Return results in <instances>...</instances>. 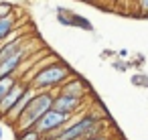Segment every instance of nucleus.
Returning a JSON list of instances; mask_svg holds the SVG:
<instances>
[{"instance_id":"nucleus-19","label":"nucleus","mask_w":148,"mask_h":140,"mask_svg":"<svg viewBox=\"0 0 148 140\" xmlns=\"http://www.w3.org/2000/svg\"><path fill=\"white\" fill-rule=\"evenodd\" d=\"M101 57H114V51H110V49H106V51L101 53Z\"/></svg>"},{"instance_id":"nucleus-1","label":"nucleus","mask_w":148,"mask_h":140,"mask_svg":"<svg viewBox=\"0 0 148 140\" xmlns=\"http://www.w3.org/2000/svg\"><path fill=\"white\" fill-rule=\"evenodd\" d=\"M71 75H75V73L65 61L53 59V61H47L45 65H41V69L29 81H31L33 89H37V91H41V89L57 91Z\"/></svg>"},{"instance_id":"nucleus-17","label":"nucleus","mask_w":148,"mask_h":140,"mask_svg":"<svg viewBox=\"0 0 148 140\" xmlns=\"http://www.w3.org/2000/svg\"><path fill=\"white\" fill-rule=\"evenodd\" d=\"M144 61H146V59H144V55H138V57H136V61H132V67H140Z\"/></svg>"},{"instance_id":"nucleus-7","label":"nucleus","mask_w":148,"mask_h":140,"mask_svg":"<svg viewBox=\"0 0 148 140\" xmlns=\"http://www.w3.org/2000/svg\"><path fill=\"white\" fill-rule=\"evenodd\" d=\"M33 93H35V89H33V85H31V87L25 91V95H23V97H21V100H18V102L12 106V110H10L6 116H4V120H2V122H4V124H8L12 130L16 128V124H18L21 116L25 114V110H27V106H29V102H31Z\"/></svg>"},{"instance_id":"nucleus-10","label":"nucleus","mask_w":148,"mask_h":140,"mask_svg":"<svg viewBox=\"0 0 148 140\" xmlns=\"http://www.w3.org/2000/svg\"><path fill=\"white\" fill-rule=\"evenodd\" d=\"M16 140H43L37 128H16Z\"/></svg>"},{"instance_id":"nucleus-2","label":"nucleus","mask_w":148,"mask_h":140,"mask_svg":"<svg viewBox=\"0 0 148 140\" xmlns=\"http://www.w3.org/2000/svg\"><path fill=\"white\" fill-rule=\"evenodd\" d=\"M53 97H55V91H49V89L37 91V89H35V93H33V97H31V102H29L25 114L21 116L16 128H33V126L37 124V120H39L47 110L53 108ZM16 128H14V130H16Z\"/></svg>"},{"instance_id":"nucleus-3","label":"nucleus","mask_w":148,"mask_h":140,"mask_svg":"<svg viewBox=\"0 0 148 140\" xmlns=\"http://www.w3.org/2000/svg\"><path fill=\"white\" fill-rule=\"evenodd\" d=\"M89 108L87 100L83 97H71V95H63V93H57L55 91V97H53V110L65 114V116H77L81 112H85Z\"/></svg>"},{"instance_id":"nucleus-14","label":"nucleus","mask_w":148,"mask_h":140,"mask_svg":"<svg viewBox=\"0 0 148 140\" xmlns=\"http://www.w3.org/2000/svg\"><path fill=\"white\" fill-rule=\"evenodd\" d=\"M132 83L136 87H148V75L146 73H134L132 75Z\"/></svg>"},{"instance_id":"nucleus-8","label":"nucleus","mask_w":148,"mask_h":140,"mask_svg":"<svg viewBox=\"0 0 148 140\" xmlns=\"http://www.w3.org/2000/svg\"><path fill=\"white\" fill-rule=\"evenodd\" d=\"M16 31V19L8 16V19H0V45L4 41H8Z\"/></svg>"},{"instance_id":"nucleus-9","label":"nucleus","mask_w":148,"mask_h":140,"mask_svg":"<svg viewBox=\"0 0 148 140\" xmlns=\"http://www.w3.org/2000/svg\"><path fill=\"white\" fill-rule=\"evenodd\" d=\"M55 19H57L59 25L71 27V23H73V10L71 8H65V6H57L55 8Z\"/></svg>"},{"instance_id":"nucleus-11","label":"nucleus","mask_w":148,"mask_h":140,"mask_svg":"<svg viewBox=\"0 0 148 140\" xmlns=\"http://www.w3.org/2000/svg\"><path fill=\"white\" fill-rule=\"evenodd\" d=\"M71 29H83V31H87V33H93V25H91V21H87V19L81 16L79 12H73Z\"/></svg>"},{"instance_id":"nucleus-6","label":"nucleus","mask_w":148,"mask_h":140,"mask_svg":"<svg viewBox=\"0 0 148 140\" xmlns=\"http://www.w3.org/2000/svg\"><path fill=\"white\" fill-rule=\"evenodd\" d=\"M57 93H63V95H71V97H83V100H87L89 97V93H91V89H89V83L83 79V77H77V75H71L59 89H57Z\"/></svg>"},{"instance_id":"nucleus-4","label":"nucleus","mask_w":148,"mask_h":140,"mask_svg":"<svg viewBox=\"0 0 148 140\" xmlns=\"http://www.w3.org/2000/svg\"><path fill=\"white\" fill-rule=\"evenodd\" d=\"M71 120V116H65V114H61V112H57V110H47L39 120H37V124L33 126V128H37L43 136H47L49 132H55V130H59V128H63L67 122Z\"/></svg>"},{"instance_id":"nucleus-18","label":"nucleus","mask_w":148,"mask_h":140,"mask_svg":"<svg viewBox=\"0 0 148 140\" xmlns=\"http://www.w3.org/2000/svg\"><path fill=\"white\" fill-rule=\"evenodd\" d=\"M118 55H120L122 59H126V57H128V49H120V51H118Z\"/></svg>"},{"instance_id":"nucleus-5","label":"nucleus","mask_w":148,"mask_h":140,"mask_svg":"<svg viewBox=\"0 0 148 140\" xmlns=\"http://www.w3.org/2000/svg\"><path fill=\"white\" fill-rule=\"evenodd\" d=\"M29 87H31V81H29V79H25V77H18V79H16V83L10 87V91L4 95V100L0 102V122H2L4 116L12 110V106L25 95V91H27Z\"/></svg>"},{"instance_id":"nucleus-12","label":"nucleus","mask_w":148,"mask_h":140,"mask_svg":"<svg viewBox=\"0 0 148 140\" xmlns=\"http://www.w3.org/2000/svg\"><path fill=\"white\" fill-rule=\"evenodd\" d=\"M18 75H6V77H0V102L4 100V95L10 91V87L16 83Z\"/></svg>"},{"instance_id":"nucleus-20","label":"nucleus","mask_w":148,"mask_h":140,"mask_svg":"<svg viewBox=\"0 0 148 140\" xmlns=\"http://www.w3.org/2000/svg\"><path fill=\"white\" fill-rule=\"evenodd\" d=\"M77 2H85V4H97L99 0H77Z\"/></svg>"},{"instance_id":"nucleus-15","label":"nucleus","mask_w":148,"mask_h":140,"mask_svg":"<svg viewBox=\"0 0 148 140\" xmlns=\"http://www.w3.org/2000/svg\"><path fill=\"white\" fill-rule=\"evenodd\" d=\"M112 67H114L116 71H128V69L132 67V61H122V59H118V61H112Z\"/></svg>"},{"instance_id":"nucleus-21","label":"nucleus","mask_w":148,"mask_h":140,"mask_svg":"<svg viewBox=\"0 0 148 140\" xmlns=\"http://www.w3.org/2000/svg\"><path fill=\"white\" fill-rule=\"evenodd\" d=\"M0 140H2V126H0Z\"/></svg>"},{"instance_id":"nucleus-22","label":"nucleus","mask_w":148,"mask_h":140,"mask_svg":"<svg viewBox=\"0 0 148 140\" xmlns=\"http://www.w3.org/2000/svg\"><path fill=\"white\" fill-rule=\"evenodd\" d=\"M134 2H136V0H134Z\"/></svg>"},{"instance_id":"nucleus-16","label":"nucleus","mask_w":148,"mask_h":140,"mask_svg":"<svg viewBox=\"0 0 148 140\" xmlns=\"http://www.w3.org/2000/svg\"><path fill=\"white\" fill-rule=\"evenodd\" d=\"M136 10L142 16H148V0H136Z\"/></svg>"},{"instance_id":"nucleus-13","label":"nucleus","mask_w":148,"mask_h":140,"mask_svg":"<svg viewBox=\"0 0 148 140\" xmlns=\"http://www.w3.org/2000/svg\"><path fill=\"white\" fill-rule=\"evenodd\" d=\"M14 16V6L10 2H0V19H8Z\"/></svg>"}]
</instances>
